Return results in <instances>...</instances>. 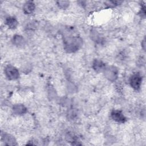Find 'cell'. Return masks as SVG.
Returning a JSON list of instances; mask_svg holds the SVG:
<instances>
[{
  "label": "cell",
  "mask_w": 146,
  "mask_h": 146,
  "mask_svg": "<svg viewBox=\"0 0 146 146\" xmlns=\"http://www.w3.org/2000/svg\"><path fill=\"white\" fill-rule=\"evenodd\" d=\"M83 44V40L80 36H67L63 39L64 49L68 53L75 52L78 51Z\"/></svg>",
  "instance_id": "cell-1"
},
{
  "label": "cell",
  "mask_w": 146,
  "mask_h": 146,
  "mask_svg": "<svg viewBox=\"0 0 146 146\" xmlns=\"http://www.w3.org/2000/svg\"><path fill=\"white\" fill-rule=\"evenodd\" d=\"M103 72L105 78L111 82L115 81L118 78V69L114 66H106Z\"/></svg>",
  "instance_id": "cell-2"
},
{
  "label": "cell",
  "mask_w": 146,
  "mask_h": 146,
  "mask_svg": "<svg viewBox=\"0 0 146 146\" xmlns=\"http://www.w3.org/2000/svg\"><path fill=\"white\" fill-rule=\"evenodd\" d=\"M6 77L10 80H15L19 78V72L18 70L14 66L9 64L6 66L4 70Z\"/></svg>",
  "instance_id": "cell-3"
},
{
  "label": "cell",
  "mask_w": 146,
  "mask_h": 146,
  "mask_svg": "<svg viewBox=\"0 0 146 146\" xmlns=\"http://www.w3.org/2000/svg\"><path fill=\"white\" fill-rule=\"evenodd\" d=\"M142 79V76L139 73H135L129 78V84L134 90H138L141 87Z\"/></svg>",
  "instance_id": "cell-4"
},
{
  "label": "cell",
  "mask_w": 146,
  "mask_h": 146,
  "mask_svg": "<svg viewBox=\"0 0 146 146\" xmlns=\"http://www.w3.org/2000/svg\"><path fill=\"white\" fill-rule=\"evenodd\" d=\"M112 119L119 123H124L127 121V118L120 110H113L111 113Z\"/></svg>",
  "instance_id": "cell-5"
},
{
  "label": "cell",
  "mask_w": 146,
  "mask_h": 146,
  "mask_svg": "<svg viewBox=\"0 0 146 146\" xmlns=\"http://www.w3.org/2000/svg\"><path fill=\"white\" fill-rule=\"evenodd\" d=\"M1 140L6 145H17L15 139L12 135L7 133H3L1 135Z\"/></svg>",
  "instance_id": "cell-6"
},
{
  "label": "cell",
  "mask_w": 146,
  "mask_h": 146,
  "mask_svg": "<svg viewBox=\"0 0 146 146\" xmlns=\"http://www.w3.org/2000/svg\"><path fill=\"white\" fill-rule=\"evenodd\" d=\"M92 68L97 72H103L104 70L106 67V65L105 63H104L102 60L98 59H95L92 62Z\"/></svg>",
  "instance_id": "cell-7"
},
{
  "label": "cell",
  "mask_w": 146,
  "mask_h": 146,
  "mask_svg": "<svg viewBox=\"0 0 146 146\" xmlns=\"http://www.w3.org/2000/svg\"><path fill=\"white\" fill-rule=\"evenodd\" d=\"M35 9V6L33 1H26L23 6V10L25 14H30L34 12Z\"/></svg>",
  "instance_id": "cell-8"
},
{
  "label": "cell",
  "mask_w": 146,
  "mask_h": 146,
  "mask_svg": "<svg viewBox=\"0 0 146 146\" xmlns=\"http://www.w3.org/2000/svg\"><path fill=\"white\" fill-rule=\"evenodd\" d=\"M13 111L14 113L21 115L27 112V108L22 104H16L13 107Z\"/></svg>",
  "instance_id": "cell-9"
},
{
  "label": "cell",
  "mask_w": 146,
  "mask_h": 146,
  "mask_svg": "<svg viewBox=\"0 0 146 146\" xmlns=\"http://www.w3.org/2000/svg\"><path fill=\"white\" fill-rule=\"evenodd\" d=\"M5 24L10 29H14L17 28L18 22L17 19L14 17H8L5 19Z\"/></svg>",
  "instance_id": "cell-10"
},
{
  "label": "cell",
  "mask_w": 146,
  "mask_h": 146,
  "mask_svg": "<svg viewBox=\"0 0 146 146\" xmlns=\"http://www.w3.org/2000/svg\"><path fill=\"white\" fill-rule=\"evenodd\" d=\"M13 43L18 47L23 46L25 44V38L20 35H15L13 36V39H12Z\"/></svg>",
  "instance_id": "cell-11"
},
{
  "label": "cell",
  "mask_w": 146,
  "mask_h": 146,
  "mask_svg": "<svg viewBox=\"0 0 146 146\" xmlns=\"http://www.w3.org/2000/svg\"><path fill=\"white\" fill-rule=\"evenodd\" d=\"M56 3L58 6L62 9H66L67 8L70 4V2L68 1H58Z\"/></svg>",
  "instance_id": "cell-12"
},
{
  "label": "cell",
  "mask_w": 146,
  "mask_h": 146,
  "mask_svg": "<svg viewBox=\"0 0 146 146\" xmlns=\"http://www.w3.org/2000/svg\"><path fill=\"white\" fill-rule=\"evenodd\" d=\"M145 6H143V7H141V10H140V15H141V17H145Z\"/></svg>",
  "instance_id": "cell-13"
},
{
  "label": "cell",
  "mask_w": 146,
  "mask_h": 146,
  "mask_svg": "<svg viewBox=\"0 0 146 146\" xmlns=\"http://www.w3.org/2000/svg\"><path fill=\"white\" fill-rule=\"evenodd\" d=\"M141 45H142V47H143V48L144 49V50H145V38L143 39V40L142 41V42H141Z\"/></svg>",
  "instance_id": "cell-14"
}]
</instances>
